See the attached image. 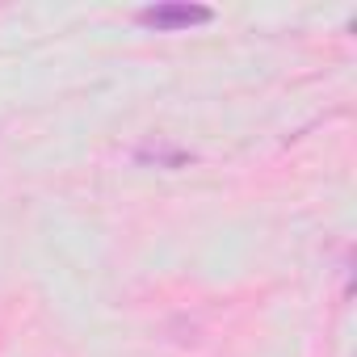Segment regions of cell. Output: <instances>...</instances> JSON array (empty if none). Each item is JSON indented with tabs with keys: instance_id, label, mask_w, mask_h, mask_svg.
<instances>
[{
	"instance_id": "1",
	"label": "cell",
	"mask_w": 357,
	"mask_h": 357,
	"mask_svg": "<svg viewBox=\"0 0 357 357\" xmlns=\"http://www.w3.org/2000/svg\"><path fill=\"white\" fill-rule=\"evenodd\" d=\"M206 22H215V13L206 5H176V0H164V5L139 9V26H147V30H190V26H206Z\"/></svg>"
},
{
	"instance_id": "2",
	"label": "cell",
	"mask_w": 357,
	"mask_h": 357,
	"mask_svg": "<svg viewBox=\"0 0 357 357\" xmlns=\"http://www.w3.org/2000/svg\"><path fill=\"white\" fill-rule=\"evenodd\" d=\"M139 160H155V164L176 168V164H185L190 155H185V151H176V147H139Z\"/></svg>"
}]
</instances>
